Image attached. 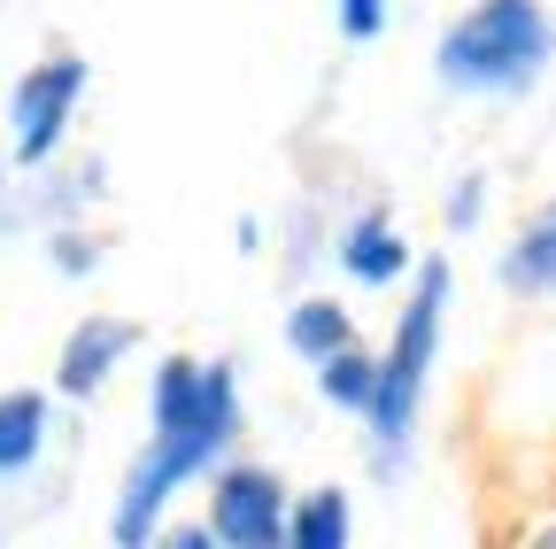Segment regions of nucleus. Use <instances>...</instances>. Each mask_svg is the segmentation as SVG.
Returning <instances> with one entry per match:
<instances>
[{
  "instance_id": "0eeeda50",
  "label": "nucleus",
  "mask_w": 556,
  "mask_h": 549,
  "mask_svg": "<svg viewBox=\"0 0 556 549\" xmlns=\"http://www.w3.org/2000/svg\"><path fill=\"white\" fill-rule=\"evenodd\" d=\"M340 263H348V279H364V287H387L394 271H409V248H402V233H394L379 210H364L356 225L340 233Z\"/></svg>"
},
{
  "instance_id": "4468645a",
  "label": "nucleus",
  "mask_w": 556,
  "mask_h": 549,
  "mask_svg": "<svg viewBox=\"0 0 556 549\" xmlns=\"http://www.w3.org/2000/svg\"><path fill=\"white\" fill-rule=\"evenodd\" d=\"M155 549H217V534H208V526H178V534H163Z\"/></svg>"
},
{
  "instance_id": "1a4fd4ad",
  "label": "nucleus",
  "mask_w": 556,
  "mask_h": 549,
  "mask_svg": "<svg viewBox=\"0 0 556 549\" xmlns=\"http://www.w3.org/2000/svg\"><path fill=\"white\" fill-rule=\"evenodd\" d=\"M503 287H510V295H556V210H541V217L510 240Z\"/></svg>"
},
{
  "instance_id": "7ed1b4c3",
  "label": "nucleus",
  "mask_w": 556,
  "mask_h": 549,
  "mask_svg": "<svg viewBox=\"0 0 556 549\" xmlns=\"http://www.w3.org/2000/svg\"><path fill=\"white\" fill-rule=\"evenodd\" d=\"M441 310H448V263H426L417 271V295L394 325V349L379 357V402H371V434L387 449L409 441L417 426V402H426V372H433V349H441Z\"/></svg>"
},
{
  "instance_id": "39448f33",
  "label": "nucleus",
  "mask_w": 556,
  "mask_h": 549,
  "mask_svg": "<svg viewBox=\"0 0 556 549\" xmlns=\"http://www.w3.org/2000/svg\"><path fill=\"white\" fill-rule=\"evenodd\" d=\"M78 93H86V62L78 54H54V62H31L16 101H9V132H16V163L39 171L54 148H62V132L70 116H78Z\"/></svg>"
},
{
  "instance_id": "6e6552de",
  "label": "nucleus",
  "mask_w": 556,
  "mask_h": 549,
  "mask_svg": "<svg viewBox=\"0 0 556 549\" xmlns=\"http://www.w3.org/2000/svg\"><path fill=\"white\" fill-rule=\"evenodd\" d=\"M47 449V395L39 387H9L0 395V479L31 472Z\"/></svg>"
},
{
  "instance_id": "9d476101",
  "label": "nucleus",
  "mask_w": 556,
  "mask_h": 549,
  "mask_svg": "<svg viewBox=\"0 0 556 549\" xmlns=\"http://www.w3.org/2000/svg\"><path fill=\"white\" fill-rule=\"evenodd\" d=\"M287 340H294L309 364H332L340 349H356V325H348L340 302H294L287 310Z\"/></svg>"
},
{
  "instance_id": "20e7f679",
  "label": "nucleus",
  "mask_w": 556,
  "mask_h": 549,
  "mask_svg": "<svg viewBox=\"0 0 556 549\" xmlns=\"http://www.w3.org/2000/svg\"><path fill=\"white\" fill-rule=\"evenodd\" d=\"M287 526H294V496L278 472H263V464L217 472V488H208V534H217V549H287Z\"/></svg>"
},
{
  "instance_id": "9b49d317",
  "label": "nucleus",
  "mask_w": 556,
  "mask_h": 549,
  "mask_svg": "<svg viewBox=\"0 0 556 549\" xmlns=\"http://www.w3.org/2000/svg\"><path fill=\"white\" fill-rule=\"evenodd\" d=\"M348 496L340 488H309L294 503V526H287V549H348Z\"/></svg>"
},
{
  "instance_id": "f03ea898",
  "label": "nucleus",
  "mask_w": 556,
  "mask_h": 549,
  "mask_svg": "<svg viewBox=\"0 0 556 549\" xmlns=\"http://www.w3.org/2000/svg\"><path fill=\"white\" fill-rule=\"evenodd\" d=\"M556 47V24L541 0H471V9L441 32L433 71L456 93H518Z\"/></svg>"
},
{
  "instance_id": "f8f14e48",
  "label": "nucleus",
  "mask_w": 556,
  "mask_h": 549,
  "mask_svg": "<svg viewBox=\"0 0 556 549\" xmlns=\"http://www.w3.org/2000/svg\"><path fill=\"white\" fill-rule=\"evenodd\" d=\"M317 387H325L332 410H356V419H371V402H379V357L340 349L332 364H317Z\"/></svg>"
},
{
  "instance_id": "f257e3e1",
  "label": "nucleus",
  "mask_w": 556,
  "mask_h": 549,
  "mask_svg": "<svg viewBox=\"0 0 556 549\" xmlns=\"http://www.w3.org/2000/svg\"><path fill=\"white\" fill-rule=\"evenodd\" d=\"M148 426H155V434H148V449L131 457L124 496H116V549H155V541H163V511L178 503V488H186V479H201L217 449H232V434H240L232 364L163 357Z\"/></svg>"
},
{
  "instance_id": "ddd939ff",
  "label": "nucleus",
  "mask_w": 556,
  "mask_h": 549,
  "mask_svg": "<svg viewBox=\"0 0 556 549\" xmlns=\"http://www.w3.org/2000/svg\"><path fill=\"white\" fill-rule=\"evenodd\" d=\"M340 9V32L348 39H379L387 32V0H332Z\"/></svg>"
},
{
  "instance_id": "2eb2a0df",
  "label": "nucleus",
  "mask_w": 556,
  "mask_h": 549,
  "mask_svg": "<svg viewBox=\"0 0 556 549\" xmlns=\"http://www.w3.org/2000/svg\"><path fill=\"white\" fill-rule=\"evenodd\" d=\"M526 549H556V526H541V534H533V541H526Z\"/></svg>"
},
{
  "instance_id": "423d86ee",
  "label": "nucleus",
  "mask_w": 556,
  "mask_h": 549,
  "mask_svg": "<svg viewBox=\"0 0 556 549\" xmlns=\"http://www.w3.org/2000/svg\"><path fill=\"white\" fill-rule=\"evenodd\" d=\"M131 357V325L124 317H86L78 333L62 340V364H54V387L62 395H101V379Z\"/></svg>"
}]
</instances>
